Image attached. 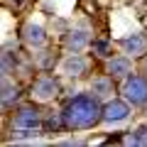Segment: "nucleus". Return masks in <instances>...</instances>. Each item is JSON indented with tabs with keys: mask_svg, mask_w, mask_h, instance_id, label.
Here are the masks:
<instances>
[{
	"mask_svg": "<svg viewBox=\"0 0 147 147\" xmlns=\"http://www.w3.org/2000/svg\"><path fill=\"white\" fill-rule=\"evenodd\" d=\"M61 120L66 130H91L98 123H103V103L93 93L74 96L61 108Z\"/></svg>",
	"mask_w": 147,
	"mask_h": 147,
	"instance_id": "obj_1",
	"label": "nucleus"
},
{
	"mask_svg": "<svg viewBox=\"0 0 147 147\" xmlns=\"http://www.w3.org/2000/svg\"><path fill=\"white\" fill-rule=\"evenodd\" d=\"M123 98L130 105H147V76L130 74L123 79Z\"/></svg>",
	"mask_w": 147,
	"mask_h": 147,
	"instance_id": "obj_2",
	"label": "nucleus"
},
{
	"mask_svg": "<svg viewBox=\"0 0 147 147\" xmlns=\"http://www.w3.org/2000/svg\"><path fill=\"white\" fill-rule=\"evenodd\" d=\"M61 91L59 81L49 74H42V76H37L34 84H32V98L39 100V103H47V100H54Z\"/></svg>",
	"mask_w": 147,
	"mask_h": 147,
	"instance_id": "obj_3",
	"label": "nucleus"
},
{
	"mask_svg": "<svg viewBox=\"0 0 147 147\" xmlns=\"http://www.w3.org/2000/svg\"><path fill=\"white\" fill-rule=\"evenodd\" d=\"M42 127V113L34 105H22L12 115V130H39Z\"/></svg>",
	"mask_w": 147,
	"mask_h": 147,
	"instance_id": "obj_4",
	"label": "nucleus"
},
{
	"mask_svg": "<svg viewBox=\"0 0 147 147\" xmlns=\"http://www.w3.org/2000/svg\"><path fill=\"white\" fill-rule=\"evenodd\" d=\"M130 103L125 98H110L103 103V123L108 125H115V123H123L130 118Z\"/></svg>",
	"mask_w": 147,
	"mask_h": 147,
	"instance_id": "obj_5",
	"label": "nucleus"
},
{
	"mask_svg": "<svg viewBox=\"0 0 147 147\" xmlns=\"http://www.w3.org/2000/svg\"><path fill=\"white\" fill-rule=\"evenodd\" d=\"M59 71H61L64 76H69V79H79V76H84V74L88 71V59L81 52H71V54H66V57L61 59Z\"/></svg>",
	"mask_w": 147,
	"mask_h": 147,
	"instance_id": "obj_6",
	"label": "nucleus"
},
{
	"mask_svg": "<svg viewBox=\"0 0 147 147\" xmlns=\"http://www.w3.org/2000/svg\"><path fill=\"white\" fill-rule=\"evenodd\" d=\"M22 39H25V44L30 49H39L47 42V32H44L42 25H37V22H27L22 27Z\"/></svg>",
	"mask_w": 147,
	"mask_h": 147,
	"instance_id": "obj_7",
	"label": "nucleus"
},
{
	"mask_svg": "<svg viewBox=\"0 0 147 147\" xmlns=\"http://www.w3.org/2000/svg\"><path fill=\"white\" fill-rule=\"evenodd\" d=\"M105 71L113 76V79H127L132 74V61L130 57H110L105 64Z\"/></svg>",
	"mask_w": 147,
	"mask_h": 147,
	"instance_id": "obj_8",
	"label": "nucleus"
},
{
	"mask_svg": "<svg viewBox=\"0 0 147 147\" xmlns=\"http://www.w3.org/2000/svg\"><path fill=\"white\" fill-rule=\"evenodd\" d=\"M113 76H96L93 81H91V93L96 96V98H100V100H110V96L115 93V86H113Z\"/></svg>",
	"mask_w": 147,
	"mask_h": 147,
	"instance_id": "obj_9",
	"label": "nucleus"
},
{
	"mask_svg": "<svg viewBox=\"0 0 147 147\" xmlns=\"http://www.w3.org/2000/svg\"><path fill=\"white\" fill-rule=\"evenodd\" d=\"M91 42V34L86 27H79V30H71L66 34V39H64V44H66L69 52H81V49H86Z\"/></svg>",
	"mask_w": 147,
	"mask_h": 147,
	"instance_id": "obj_10",
	"label": "nucleus"
},
{
	"mask_svg": "<svg viewBox=\"0 0 147 147\" xmlns=\"http://www.w3.org/2000/svg\"><path fill=\"white\" fill-rule=\"evenodd\" d=\"M120 47L127 57H142L147 52V37L145 34H130L120 42Z\"/></svg>",
	"mask_w": 147,
	"mask_h": 147,
	"instance_id": "obj_11",
	"label": "nucleus"
},
{
	"mask_svg": "<svg viewBox=\"0 0 147 147\" xmlns=\"http://www.w3.org/2000/svg\"><path fill=\"white\" fill-rule=\"evenodd\" d=\"M17 98H20V88L10 81V76H3V105L10 108Z\"/></svg>",
	"mask_w": 147,
	"mask_h": 147,
	"instance_id": "obj_12",
	"label": "nucleus"
},
{
	"mask_svg": "<svg viewBox=\"0 0 147 147\" xmlns=\"http://www.w3.org/2000/svg\"><path fill=\"white\" fill-rule=\"evenodd\" d=\"M135 137H137V145H147V125H142L135 132Z\"/></svg>",
	"mask_w": 147,
	"mask_h": 147,
	"instance_id": "obj_13",
	"label": "nucleus"
},
{
	"mask_svg": "<svg viewBox=\"0 0 147 147\" xmlns=\"http://www.w3.org/2000/svg\"><path fill=\"white\" fill-rule=\"evenodd\" d=\"M93 52H98V57H108V44H105V42L93 44Z\"/></svg>",
	"mask_w": 147,
	"mask_h": 147,
	"instance_id": "obj_14",
	"label": "nucleus"
},
{
	"mask_svg": "<svg viewBox=\"0 0 147 147\" xmlns=\"http://www.w3.org/2000/svg\"><path fill=\"white\" fill-rule=\"evenodd\" d=\"M145 74H147V59H145Z\"/></svg>",
	"mask_w": 147,
	"mask_h": 147,
	"instance_id": "obj_15",
	"label": "nucleus"
}]
</instances>
